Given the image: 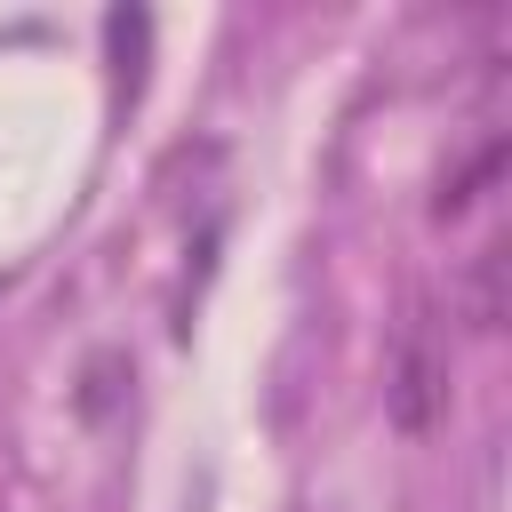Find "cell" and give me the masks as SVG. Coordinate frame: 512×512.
<instances>
[{"label": "cell", "instance_id": "1", "mask_svg": "<svg viewBox=\"0 0 512 512\" xmlns=\"http://www.w3.org/2000/svg\"><path fill=\"white\" fill-rule=\"evenodd\" d=\"M384 408H392V424H400L408 440H416V432H432V424H440V408H448V360H440V344H432L424 312L400 328V352H392Z\"/></svg>", "mask_w": 512, "mask_h": 512}, {"label": "cell", "instance_id": "4", "mask_svg": "<svg viewBox=\"0 0 512 512\" xmlns=\"http://www.w3.org/2000/svg\"><path fill=\"white\" fill-rule=\"evenodd\" d=\"M120 376H128V360H120V352H96V360H88V376H80V416H112Z\"/></svg>", "mask_w": 512, "mask_h": 512}, {"label": "cell", "instance_id": "3", "mask_svg": "<svg viewBox=\"0 0 512 512\" xmlns=\"http://www.w3.org/2000/svg\"><path fill=\"white\" fill-rule=\"evenodd\" d=\"M496 168H504V144H480V152H472L456 176H440V192H432V216H464V208H472V200L496 184Z\"/></svg>", "mask_w": 512, "mask_h": 512}, {"label": "cell", "instance_id": "2", "mask_svg": "<svg viewBox=\"0 0 512 512\" xmlns=\"http://www.w3.org/2000/svg\"><path fill=\"white\" fill-rule=\"evenodd\" d=\"M504 240H480L472 248V264H464V280H456V312H464V328L472 336H496L504 328Z\"/></svg>", "mask_w": 512, "mask_h": 512}]
</instances>
